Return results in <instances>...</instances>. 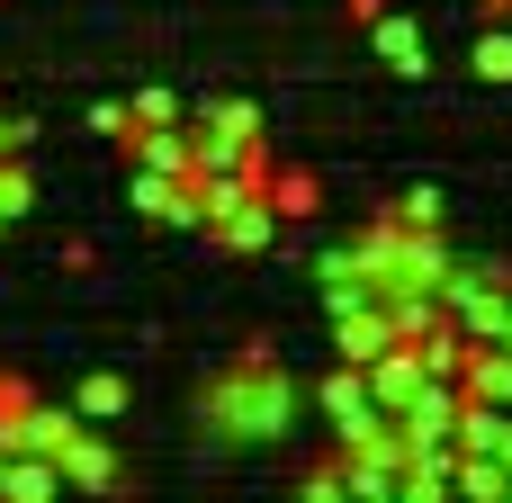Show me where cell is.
Returning a JSON list of instances; mask_svg holds the SVG:
<instances>
[{
  "instance_id": "6da1fadb",
  "label": "cell",
  "mask_w": 512,
  "mask_h": 503,
  "mask_svg": "<svg viewBox=\"0 0 512 503\" xmlns=\"http://www.w3.org/2000/svg\"><path fill=\"white\" fill-rule=\"evenodd\" d=\"M198 423H207L225 450H270V441L297 432V387H288V369L270 360V342H252V351L198 396Z\"/></svg>"
},
{
  "instance_id": "7a4b0ae2",
  "label": "cell",
  "mask_w": 512,
  "mask_h": 503,
  "mask_svg": "<svg viewBox=\"0 0 512 503\" xmlns=\"http://www.w3.org/2000/svg\"><path fill=\"white\" fill-rule=\"evenodd\" d=\"M441 315H450L468 342H504V315H512V261H450V279H441Z\"/></svg>"
},
{
  "instance_id": "3957f363",
  "label": "cell",
  "mask_w": 512,
  "mask_h": 503,
  "mask_svg": "<svg viewBox=\"0 0 512 503\" xmlns=\"http://www.w3.org/2000/svg\"><path fill=\"white\" fill-rule=\"evenodd\" d=\"M126 207L153 216V225H171V234H207V198H198L189 171H144V162H126Z\"/></svg>"
},
{
  "instance_id": "277c9868",
  "label": "cell",
  "mask_w": 512,
  "mask_h": 503,
  "mask_svg": "<svg viewBox=\"0 0 512 503\" xmlns=\"http://www.w3.org/2000/svg\"><path fill=\"white\" fill-rule=\"evenodd\" d=\"M315 414L333 423V441H342V450H360V441H378V432L396 423V414H378V405H369V378H360L351 360H342V369L315 387Z\"/></svg>"
},
{
  "instance_id": "5b68a950",
  "label": "cell",
  "mask_w": 512,
  "mask_h": 503,
  "mask_svg": "<svg viewBox=\"0 0 512 503\" xmlns=\"http://www.w3.org/2000/svg\"><path fill=\"white\" fill-rule=\"evenodd\" d=\"M459 378H423V396L396 414V432H405V450H441V441H459Z\"/></svg>"
},
{
  "instance_id": "8992f818",
  "label": "cell",
  "mask_w": 512,
  "mask_h": 503,
  "mask_svg": "<svg viewBox=\"0 0 512 503\" xmlns=\"http://www.w3.org/2000/svg\"><path fill=\"white\" fill-rule=\"evenodd\" d=\"M360 378H369V405H378V414H405V405L423 396V351H414V342H387Z\"/></svg>"
},
{
  "instance_id": "52a82bcc",
  "label": "cell",
  "mask_w": 512,
  "mask_h": 503,
  "mask_svg": "<svg viewBox=\"0 0 512 503\" xmlns=\"http://www.w3.org/2000/svg\"><path fill=\"white\" fill-rule=\"evenodd\" d=\"M63 486H81V495H117V486H126V459L99 441V423H81V432L63 441Z\"/></svg>"
},
{
  "instance_id": "ba28073f",
  "label": "cell",
  "mask_w": 512,
  "mask_h": 503,
  "mask_svg": "<svg viewBox=\"0 0 512 503\" xmlns=\"http://www.w3.org/2000/svg\"><path fill=\"white\" fill-rule=\"evenodd\" d=\"M279 225H288V216L270 207V189H252V198H243V207H225L207 234H216L225 252H270V243H279Z\"/></svg>"
},
{
  "instance_id": "9c48e42d",
  "label": "cell",
  "mask_w": 512,
  "mask_h": 503,
  "mask_svg": "<svg viewBox=\"0 0 512 503\" xmlns=\"http://www.w3.org/2000/svg\"><path fill=\"white\" fill-rule=\"evenodd\" d=\"M126 162H144V171H198V135H189V117H171V126H135V135H126Z\"/></svg>"
},
{
  "instance_id": "30bf717a",
  "label": "cell",
  "mask_w": 512,
  "mask_h": 503,
  "mask_svg": "<svg viewBox=\"0 0 512 503\" xmlns=\"http://www.w3.org/2000/svg\"><path fill=\"white\" fill-rule=\"evenodd\" d=\"M387 342H405V333H396V315H387V306H360V315H333V351H342V360H351V369H369V360H378V351H387Z\"/></svg>"
},
{
  "instance_id": "8fae6325",
  "label": "cell",
  "mask_w": 512,
  "mask_h": 503,
  "mask_svg": "<svg viewBox=\"0 0 512 503\" xmlns=\"http://www.w3.org/2000/svg\"><path fill=\"white\" fill-rule=\"evenodd\" d=\"M369 45H378V54H387V72H405V81H423V72H432L423 27H414V18H396V9H378V18H369Z\"/></svg>"
},
{
  "instance_id": "7c38bea8",
  "label": "cell",
  "mask_w": 512,
  "mask_h": 503,
  "mask_svg": "<svg viewBox=\"0 0 512 503\" xmlns=\"http://www.w3.org/2000/svg\"><path fill=\"white\" fill-rule=\"evenodd\" d=\"M18 432H27L36 459H63V441L81 432V414H72V396H63V405H54V396H27V405H18Z\"/></svg>"
},
{
  "instance_id": "4fadbf2b",
  "label": "cell",
  "mask_w": 512,
  "mask_h": 503,
  "mask_svg": "<svg viewBox=\"0 0 512 503\" xmlns=\"http://www.w3.org/2000/svg\"><path fill=\"white\" fill-rule=\"evenodd\" d=\"M54 495H63V459H36V450L0 459V503H54Z\"/></svg>"
},
{
  "instance_id": "5bb4252c",
  "label": "cell",
  "mask_w": 512,
  "mask_h": 503,
  "mask_svg": "<svg viewBox=\"0 0 512 503\" xmlns=\"http://www.w3.org/2000/svg\"><path fill=\"white\" fill-rule=\"evenodd\" d=\"M459 396H486V405H512V342H468Z\"/></svg>"
},
{
  "instance_id": "9a60e30c",
  "label": "cell",
  "mask_w": 512,
  "mask_h": 503,
  "mask_svg": "<svg viewBox=\"0 0 512 503\" xmlns=\"http://www.w3.org/2000/svg\"><path fill=\"white\" fill-rule=\"evenodd\" d=\"M126 405H135V387H126L117 369H90V378L72 387V414H81V423H117Z\"/></svg>"
},
{
  "instance_id": "2e32d148",
  "label": "cell",
  "mask_w": 512,
  "mask_h": 503,
  "mask_svg": "<svg viewBox=\"0 0 512 503\" xmlns=\"http://www.w3.org/2000/svg\"><path fill=\"white\" fill-rule=\"evenodd\" d=\"M414 351H423V378H459V369H468V333H459L450 315H441V324H423V333H414Z\"/></svg>"
},
{
  "instance_id": "e0dca14e",
  "label": "cell",
  "mask_w": 512,
  "mask_h": 503,
  "mask_svg": "<svg viewBox=\"0 0 512 503\" xmlns=\"http://www.w3.org/2000/svg\"><path fill=\"white\" fill-rule=\"evenodd\" d=\"M450 495H468V503H512V468H504V459H459Z\"/></svg>"
},
{
  "instance_id": "ac0fdd59",
  "label": "cell",
  "mask_w": 512,
  "mask_h": 503,
  "mask_svg": "<svg viewBox=\"0 0 512 503\" xmlns=\"http://www.w3.org/2000/svg\"><path fill=\"white\" fill-rule=\"evenodd\" d=\"M270 207L297 225V216H315V207H324V189H315L306 171H279V162H270Z\"/></svg>"
},
{
  "instance_id": "d6986e66",
  "label": "cell",
  "mask_w": 512,
  "mask_h": 503,
  "mask_svg": "<svg viewBox=\"0 0 512 503\" xmlns=\"http://www.w3.org/2000/svg\"><path fill=\"white\" fill-rule=\"evenodd\" d=\"M27 207H36V171H27V162H18V153H9V162H0V216H9V225H18V216H27Z\"/></svg>"
},
{
  "instance_id": "ffe728a7",
  "label": "cell",
  "mask_w": 512,
  "mask_h": 503,
  "mask_svg": "<svg viewBox=\"0 0 512 503\" xmlns=\"http://www.w3.org/2000/svg\"><path fill=\"white\" fill-rule=\"evenodd\" d=\"M477 81H512V27H486L477 36Z\"/></svg>"
},
{
  "instance_id": "44dd1931",
  "label": "cell",
  "mask_w": 512,
  "mask_h": 503,
  "mask_svg": "<svg viewBox=\"0 0 512 503\" xmlns=\"http://www.w3.org/2000/svg\"><path fill=\"white\" fill-rule=\"evenodd\" d=\"M90 135L126 144V135H135V99H99V108H90Z\"/></svg>"
},
{
  "instance_id": "7402d4cb",
  "label": "cell",
  "mask_w": 512,
  "mask_h": 503,
  "mask_svg": "<svg viewBox=\"0 0 512 503\" xmlns=\"http://www.w3.org/2000/svg\"><path fill=\"white\" fill-rule=\"evenodd\" d=\"M171 117H189L171 90H135V126H171Z\"/></svg>"
},
{
  "instance_id": "603a6c76",
  "label": "cell",
  "mask_w": 512,
  "mask_h": 503,
  "mask_svg": "<svg viewBox=\"0 0 512 503\" xmlns=\"http://www.w3.org/2000/svg\"><path fill=\"white\" fill-rule=\"evenodd\" d=\"M297 495H315V503L351 495V486H342V459H324V468H306V477H297Z\"/></svg>"
},
{
  "instance_id": "cb8c5ba5",
  "label": "cell",
  "mask_w": 512,
  "mask_h": 503,
  "mask_svg": "<svg viewBox=\"0 0 512 503\" xmlns=\"http://www.w3.org/2000/svg\"><path fill=\"white\" fill-rule=\"evenodd\" d=\"M396 216H405V225H441V189H405Z\"/></svg>"
},
{
  "instance_id": "d4e9b609",
  "label": "cell",
  "mask_w": 512,
  "mask_h": 503,
  "mask_svg": "<svg viewBox=\"0 0 512 503\" xmlns=\"http://www.w3.org/2000/svg\"><path fill=\"white\" fill-rule=\"evenodd\" d=\"M9 153H27V126H18V117L0 108V162H9Z\"/></svg>"
},
{
  "instance_id": "484cf974",
  "label": "cell",
  "mask_w": 512,
  "mask_h": 503,
  "mask_svg": "<svg viewBox=\"0 0 512 503\" xmlns=\"http://www.w3.org/2000/svg\"><path fill=\"white\" fill-rule=\"evenodd\" d=\"M378 9H387V0H351V18H360V27H369V18H378Z\"/></svg>"
},
{
  "instance_id": "4316f807",
  "label": "cell",
  "mask_w": 512,
  "mask_h": 503,
  "mask_svg": "<svg viewBox=\"0 0 512 503\" xmlns=\"http://www.w3.org/2000/svg\"><path fill=\"white\" fill-rule=\"evenodd\" d=\"M486 9H495V18H504V0H486Z\"/></svg>"
},
{
  "instance_id": "83f0119b",
  "label": "cell",
  "mask_w": 512,
  "mask_h": 503,
  "mask_svg": "<svg viewBox=\"0 0 512 503\" xmlns=\"http://www.w3.org/2000/svg\"><path fill=\"white\" fill-rule=\"evenodd\" d=\"M504 342H512V315H504Z\"/></svg>"
},
{
  "instance_id": "f1b7e54d",
  "label": "cell",
  "mask_w": 512,
  "mask_h": 503,
  "mask_svg": "<svg viewBox=\"0 0 512 503\" xmlns=\"http://www.w3.org/2000/svg\"><path fill=\"white\" fill-rule=\"evenodd\" d=\"M0 234H9V216H0Z\"/></svg>"
}]
</instances>
